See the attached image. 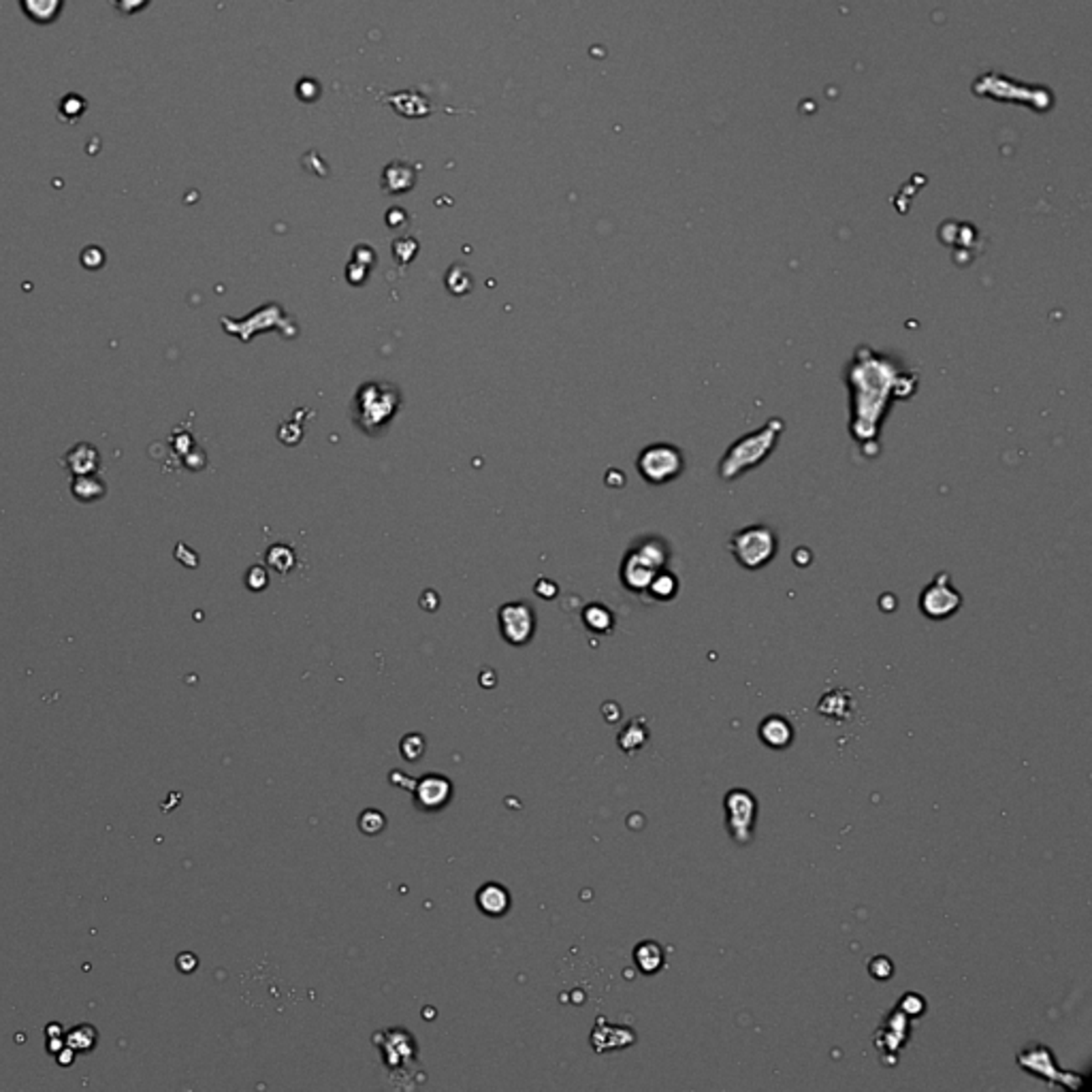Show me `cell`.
Here are the masks:
<instances>
[{
    "instance_id": "obj_17",
    "label": "cell",
    "mask_w": 1092,
    "mask_h": 1092,
    "mask_svg": "<svg viewBox=\"0 0 1092 1092\" xmlns=\"http://www.w3.org/2000/svg\"><path fill=\"white\" fill-rule=\"evenodd\" d=\"M65 1039H66V1046L73 1048V1050L88 1052L96 1046L99 1032H96V1028L94 1027H90V1024H80V1027L70 1028V1031L66 1032Z\"/></svg>"
},
{
    "instance_id": "obj_25",
    "label": "cell",
    "mask_w": 1092,
    "mask_h": 1092,
    "mask_svg": "<svg viewBox=\"0 0 1092 1092\" xmlns=\"http://www.w3.org/2000/svg\"><path fill=\"white\" fill-rule=\"evenodd\" d=\"M178 966L184 970V973H190V970L197 966V958H194L193 954H182V956L178 958Z\"/></svg>"
},
{
    "instance_id": "obj_13",
    "label": "cell",
    "mask_w": 1092,
    "mask_h": 1092,
    "mask_svg": "<svg viewBox=\"0 0 1092 1092\" xmlns=\"http://www.w3.org/2000/svg\"><path fill=\"white\" fill-rule=\"evenodd\" d=\"M476 903H479L483 913L491 915V918H499V915L506 913L508 907H510V896H508V892L504 890L502 886H497V883H487V886L480 888L479 894H476Z\"/></svg>"
},
{
    "instance_id": "obj_9",
    "label": "cell",
    "mask_w": 1092,
    "mask_h": 1092,
    "mask_svg": "<svg viewBox=\"0 0 1092 1092\" xmlns=\"http://www.w3.org/2000/svg\"><path fill=\"white\" fill-rule=\"evenodd\" d=\"M502 634L510 644H525L534 634V614L527 604H508L499 613Z\"/></svg>"
},
{
    "instance_id": "obj_15",
    "label": "cell",
    "mask_w": 1092,
    "mask_h": 1092,
    "mask_svg": "<svg viewBox=\"0 0 1092 1092\" xmlns=\"http://www.w3.org/2000/svg\"><path fill=\"white\" fill-rule=\"evenodd\" d=\"M634 958H636L638 969L643 970L644 976H653L657 970L664 966L666 962V956H664V950H661L660 943L655 941H643L640 945L636 947V952H634Z\"/></svg>"
},
{
    "instance_id": "obj_12",
    "label": "cell",
    "mask_w": 1092,
    "mask_h": 1092,
    "mask_svg": "<svg viewBox=\"0 0 1092 1092\" xmlns=\"http://www.w3.org/2000/svg\"><path fill=\"white\" fill-rule=\"evenodd\" d=\"M817 713L824 715L828 722H836V723L849 722V719L853 717L851 694L845 690L828 691V694L820 700V704H817Z\"/></svg>"
},
{
    "instance_id": "obj_18",
    "label": "cell",
    "mask_w": 1092,
    "mask_h": 1092,
    "mask_svg": "<svg viewBox=\"0 0 1092 1092\" xmlns=\"http://www.w3.org/2000/svg\"><path fill=\"white\" fill-rule=\"evenodd\" d=\"M647 738H649V732H647V727L643 726V722H634V723H629V726L625 727L624 732H621L619 745H621V749H625L628 753H632L634 749L643 747L644 743H647Z\"/></svg>"
},
{
    "instance_id": "obj_1",
    "label": "cell",
    "mask_w": 1092,
    "mask_h": 1092,
    "mask_svg": "<svg viewBox=\"0 0 1092 1092\" xmlns=\"http://www.w3.org/2000/svg\"><path fill=\"white\" fill-rule=\"evenodd\" d=\"M847 386L851 395V436L871 442L879 433L890 399L913 395L918 375L872 348H858L847 367Z\"/></svg>"
},
{
    "instance_id": "obj_22",
    "label": "cell",
    "mask_w": 1092,
    "mask_h": 1092,
    "mask_svg": "<svg viewBox=\"0 0 1092 1092\" xmlns=\"http://www.w3.org/2000/svg\"><path fill=\"white\" fill-rule=\"evenodd\" d=\"M900 1012L907 1016H919V1013H924V999L918 994H907L905 999L900 1001Z\"/></svg>"
},
{
    "instance_id": "obj_4",
    "label": "cell",
    "mask_w": 1092,
    "mask_h": 1092,
    "mask_svg": "<svg viewBox=\"0 0 1092 1092\" xmlns=\"http://www.w3.org/2000/svg\"><path fill=\"white\" fill-rule=\"evenodd\" d=\"M727 546H730L732 557L745 570L753 572V570H759L773 562L779 549V540L773 527L755 523V525H747L734 531Z\"/></svg>"
},
{
    "instance_id": "obj_23",
    "label": "cell",
    "mask_w": 1092,
    "mask_h": 1092,
    "mask_svg": "<svg viewBox=\"0 0 1092 1092\" xmlns=\"http://www.w3.org/2000/svg\"><path fill=\"white\" fill-rule=\"evenodd\" d=\"M868 970H871V976L877 977V980H888L892 976V962L888 958L879 956L868 965Z\"/></svg>"
},
{
    "instance_id": "obj_16",
    "label": "cell",
    "mask_w": 1092,
    "mask_h": 1092,
    "mask_svg": "<svg viewBox=\"0 0 1092 1092\" xmlns=\"http://www.w3.org/2000/svg\"><path fill=\"white\" fill-rule=\"evenodd\" d=\"M647 593H651L653 600H660V602L672 600V598L679 593V578H676V574H672L670 570L664 567V570H660V572L653 577Z\"/></svg>"
},
{
    "instance_id": "obj_21",
    "label": "cell",
    "mask_w": 1092,
    "mask_h": 1092,
    "mask_svg": "<svg viewBox=\"0 0 1092 1092\" xmlns=\"http://www.w3.org/2000/svg\"><path fill=\"white\" fill-rule=\"evenodd\" d=\"M385 824H386L385 815L378 811L363 813L361 821H359V825H361V830L365 832V835H378L380 830L385 828Z\"/></svg>"
},
{
    "instance_id": "obj_19",
    "label": "cell",
    "mask_w": 1092,
    "mask_h": 1092,
    "mask_svg": "<svg viewBox=\"0 0 1092 1092\" xmlns=\"http://www.w3.org/2000/svg\"><path fill=\"white\" fill-rule=\"evenodd\" d=\"M585 624L596 632H608L613 628V614L604 606L596 604L585 610Z\"/></svg>"
},
{
    "instance_id": "obj_11",
    "label": "cell",
    "mask_w": 1092,
    "mask_h": 1092,
    "mask_svg": "<svg viewBox=\"0 0 1092 1092\" xmlns=\"http://www.w3.org/2000/svg\"><path fill=\"white\" fill-rule=\"evenodd\" d=\"M759 738L770 749H785L794 741L792 723L785 717H781V715H770V717H766L764 722L759 723Z\"/></svg>"
},
{
    "instance_id": "obj_8",
    "label": "cell",
    "mask_w": 1092,
    "mask_h": 1092,
    "mask_svg": "<svg viewBox=\"0 0 1092 1092\" xmlns=\"http://www.w3.org/2000/svg\"><path fill=\"white\" fill-rule=\"evenodd\" d=\"M1017 1063H1020L1022 1069L1035 1074L1037 1078H1046L1054 1084H1063V1086L1071 1088V1090H1078V1088L1082 1086L1078 1075L1063 1074L1060 1069H1056L1054 1054H1052L1046 1046L1027 1048V1050L1017 1054Z\"/></svg>"
},
{
    "instance_id": "obj_20",
    "label": "cell",
    "mask_w": 1092,
    "mask_h": 1092,
    "mask_svg": "<svg viewBox=\"0 0 1092 1092\" xmlns=\"http://www.w3.org/2000/svg\"><path fill=\"white\" fill-rule=\"evenodd\" d=\"M422 751H425V741H422L421 734H408L401 741V753L403 758L410 759V762L421 758Z\"/></svg>"
},
{
    "instance_id": "obj_2",
    "label": "cell",
    "mask_w": 1092,
    "mask_h": 1092,
    "mask_svg": "<svg viewBox=\"0 0 1092 1092\" xmlns=\"http://www.w3.org/2000/svg\"><path fill=\"white\" fill-rule=\"evenodd\" d=\"M783 432H785V422L779 417H774L764 427H759L758 432L745 433L743 437H738L726 450L723 459L719 461V476L723 480L741 479L743 474L755 469L759 463H764L773 455L774 446L779 444V437H781Z\"/></svg>"
},
{
    "instance_id": "obj_6",
    "label": "cell",
    "mask_w": 1092,
    "mask_h": 1092,
    "mask_svg": "<svg viewBox=\"0 0 1092 1092\" xmlns=\"http://www.w3.org/2000/svg\"><path fill=\"white\" fill-rule=\"evenodd\" d=\"M960 591L952 585V578H950L947 572H939L934 577V581L919 596V610L924 613V617H929L933 621L950 619L952 614H956L960 610Z\"/></svg>"
},
{
    "instance_id": "obj_14",
    "label": "cell",
    "mask_w": 1092,
    "mask_h": 1092,
    "mask_svg": "<svg viewBox=\"0 0 1092 1092\" xmlns=\"http://www.w3.org/2000/svg\"><path fill=\"white\" fill-rule=\"evenodd\" d=\"M23 15L34 23H52L65 9V0H19Z\"/></svg>"
},
{
    "instance_id": "obj_7",
    "label": "cell",
    "mask_w": 1092,
    "mask_h": 1092,
    "mask_svg": "<svg viewBox=\"0 0 1092 1092\" xmlns=\"http://www.w3.org/2000/svg\"><path fill=\"white\" fill-rule=\"evenodd\" d=\"M755 811H758V802H755L753 794H749L747 789H732V792H727L726 796L727 828H730V835L736 843L745 845L751 841V835H753Z\"/></svg>"
},
{
    "instance_id": "obj_24",
    "label": "cell",
    "mask_w": 1092,
    "mask_h": 1092,
    "mask_svg": "<svg viewBox=\"0 0 1092 1092\" xmlns=\"http://www.w3.org/2000/svg\"><path fill=\"white\" fill-rule=\"evenodd\" d=\"M113 3H116V9L124 15L139 13L150 5V0H113Z\"/></svg>"
},
{
    "instance_id": "obj_3",
    "label": "cell",
    "mask_w": 1092,
    "mask_h": 1092,
    "mask_svg": "<svg viewBox=\"0 0 1092 1092\" xmlns=\"http://www.w3.org/2000/svg\"><path fill=\"white\" fill-rule=\"evenodd\" d=\"M668 559H670V551H668V544L664 540L655 538V536L644 538L625 557L624 567H621V581L625 582L629 591H636V593L647 591L653 577L666 567Z\"/></svg>"
},
{
    "instance_id": "obj_26",
    "label": "cell",
    "mask_w": 1092,
    "mask_h": 1092,
    "mask_svg": "<svg viewBox=\"0 0 1092 1092\" xmlns=\"http://www.w3.org/2000/svg\"><path fill=\"white\" fill-rule=\"evenodd\" d=\"M45 1035H47V1039H65V1037H62V1035H65V1031H62V1027L58 1022L49 1024V1027H47V1031H45Z\"/></svg>"
},
{
    "instance_id": "obj_10",
    "label": "cell",
    "mask_w": 1092,
    "mask_h": 1092,
    "mask_svg": "<svg viewBox=\"0 0 1092 1092\" xmlns=\"http://www.w3.org/2000/svg\"><path fill=\"white\" fill-rule=\"evenodd\" d=\"M450 794H453V785L444 777L429 774V777L418 781L417 800L425 809H440V806H444L448 802Z\"/></svg>"
},
{
    "instance_id": "obj_5",
    "label": "cell",
    "mask_w": 1092,
    "mask_h": 1092,
    "mask_svg": "<svg viewBox=\"0 0 1092 1092\" xmlns=\"http://www.w3.org/2000/svg\"><path fill=\"white\" fill-rule=\"evenodd\" d=\"M638 472L649 484H668L679 479L685 469L683 450L672 444H651L640 453L636 461Z\"/></svg>"
}]
</instances>
